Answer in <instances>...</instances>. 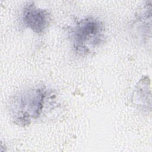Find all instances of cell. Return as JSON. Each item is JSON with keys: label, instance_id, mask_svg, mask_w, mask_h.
Wrapping results in <instances>:
<instances>
[{"label": "cell", "instance_id": "obj_1", "mask_svg": "<svg viewBox=\"0 0 152 152\" xmlns=\"http://www.w3.org/2000/svg\"><path fill=\"white\" fill-rule=\"evenodd\" d=\"M50 95V91L43 86H35L15 93L9 103L10 115L14 124L25 126L39 118Z\"/></svg>", "mask_w": 152, "mask_h": 152}, {"label": "cell", "instance_id": "obj_3", "mask_svg": "<svg viewBox=\"0 0 152 152\" xmlns=\"http://www.w3.org/2000/svg\"><path fill=\"white\" fill-rule=\"evenodd\" d=\"M23 24L36 34H42L50 23V15L48 11L35 5L34 3L26 5L21 14Z\"/></svg>", "mask_w": 152, "mask_h": 152}, {"label": "cell", "instance_id": "obj_2", "mask_svg": "<svg viewBox=\"0 0 152 152\" xmlns=\"http://www.w3.org/2000/svg\"><path fill=\"white\" fill-rule=\"evenodd\" d=\"M104 33V26L100 20L93 17L82 18L71 29L72 47L77 53L87 55L102 43Z\"/></svg>", "mask_w": 152, "mask_h": 152}]
</instances>
